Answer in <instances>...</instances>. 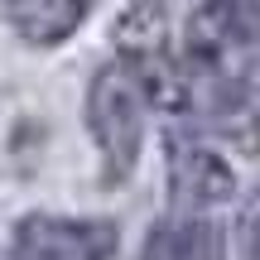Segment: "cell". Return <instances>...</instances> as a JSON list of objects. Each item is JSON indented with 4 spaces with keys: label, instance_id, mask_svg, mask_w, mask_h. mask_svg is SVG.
<instances>
[{
    "label": "cell",
    "instance_id": "cell-1",
    "mask_svg": "<svg viewBox=\"0 0 260 260\" xmlns=\"http://www.w3.org/2000/svg\"><path fill=\"white\" fill-rule=\"evenodd\" d=\"M145 87L130 73V63H106L87 87V130H92L96 159H102V178L121 188L140 164L145 149Z\"/></svg>",
    "mask_w": 260,
    "mask_h": 260
},
{
    "label": "cell",
    "instance_id": "cell-2",
    "mask_svg": "<svg viewBox=\"0 0 260 260\" xmlns=\"http://www.w3.org/2000/svg\"><path fill=\"white\" fill-rule=\"evenodd\" d=\"M183 63L212 77H255L260 0H203L183 24Z\"/></svg>",
    "mask_w": 260,
    "mask_h": 260
},
{
    "label": "cell",
    "instance_id": "cell-3",
    "mask_svg": "<svg viewBox=\"0 0 260 260\" xmlns=\"http://www.w3.org/2000/svg\"><path fill=\"white\" fill-rule=\"evenodd\" d=\"M121 232L102 217L29 212L10 232V260H111Z\"/></svg>",
    "mask_w": 260,
    "mask_h": 260
},
{
    "label": "cell",
    "instance_id": "cell-4",
    "mask_svg": "<svg viewBox=\"0 0 260 260\" xmlns=\"http://www.w3.org/2000/svg\"><path fill=\"white\" fill-rule=\"evenodd\" d=\"M169 203L174 212H212L236 198V169L203 140H169Z\"/></svg>",
    "mask_w": 260,
    "mask_h": 260
},
{
    "label": "cell",
    "instance_id": "cell-5",
    "mask_svg": "<svg viewBox=\"0 0 260 260\" xmlns=\"http://www.w3.org/2000/svg\"><path fill=\"white\" fill-rule=\"evenodd\" d=\"M140 260H226V236L212 217L178 212L145 236Z\"/></svg>",
    "mask_w": 260,
    "mask_h": 260
},
{
    "label": "cell",
    "instance_id": "cell-6",
    "mask_svg": "<svg viewBox=\"0 0 260 260\" xmlns=\"http://www.w3.org/2000/svg\"><path fill=\"white\" fill-rule=\"evenodd\" d=\"M0 19L24 44L53 48L77 34V24L87 19V0H0Z\"/></svg>",
    "mask_w": 260,
    "mask_h": 260
},
{
    "label": "cell",
    "instance_id": "cell-7",
    "mask_svg": "<svg viewBox=\"0 0 260 260\" xmlns=\"http://www.w3.org/2000/svg\"><path fill=\"white\" fill-rule=\"evenodd\" d=\"M255 260H260V232H255Z\"/></svg>",
    "mask_w": 260,
    "mask_h": 260
}]
</instances>
